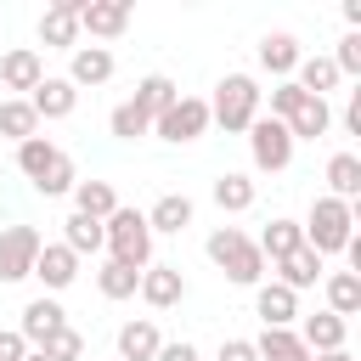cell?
Segmentation results:
<instances>
[{
	"label": "cell",
	"mask_w": 361,
	"mask_h": 361,
	"mask_svg": "<svg viewBox=\"0 0 361 361\" xmlns=\"http://www.w3.org/2000/svg\"><path fill=\"white\" fill-rule=\"evenodd\" d=\"M271 118H282V124H288L293 147H299V141H316V135H327V130H333V107H327L322 96H305L293 79H282V85L271 90Z\"/></svg>",
	"instance_id": "1"
},
{
	"label": "cell",
	"mask_w": 361,
	"mask_h": 361,
	"mask_svg": "<svg viewBox=\"0 0 361 361\" xmlns=\"http://www.w3.org/2000/svg\"><path fill=\"white\" fill-rule=\"evenodd\" d=\"M102 248L113 254V265H130V271H147L152 265V226L141 209H113L102 220Z\"/></svg>",
	"instance_id": "2"
},
{
	"label": "cell",
	"mask_w": 361,
	"mask_h": 361,
	"mask_svg": "<svg viewBox=\"0 0 361 361\" xmlns=\"http://www.w3.org/2000/svg\"><path fill=\"white\" fill-rule=\"evenodd\" d=\"M17 169L34 180V192H45V197H62V192H73V158L56 147V141H45V135H28L23 147H17Z\"/></svg>",
	"instance_id": "3"
},
{
	"label": "cell",
	"mask_w": 361,
	"mask_h": 361,
	"mask_svg": "<svg viewBox=\"0 0 361 361\" xmlns=\"http://www.w3.org/2000/svg\"><path fill=\"white\" fill-rule=\"evenodd\" d=\"M299 231H305V248H310V254H322V259H327V254H344L350 237H355V203H338V197L322 192V197L310 203V214H305Z\"/></svg>",
	"instance_id": "4"
},
{
	"label": "cell",
	"mask_w": 361,
	"mask_h": 361,
	"mask_svg": "<svg viewBox=\"0 0 361 361\" xmlns=\"http://www.w3.org/2000/svg\"><path fill=\"white\" fill-rule=\"evenodd\" d=\"M259 85L254 73H226L214 85V102H209V124H220L226 135H248V124L259 118Z\"/></svg>",
	"instance_id": "5"
},
{
	"label": "cell",
	"mask_w": 361,
	"mask_h": 361,
	"mask_svg": "<svg viewBox=\"0 0 361 361\" xmlns=\"http://www.w3.org/2000/svg\"><path fill=\"white\" fill-rule=\"evenodd\" d=\"M209 259L237 282V288H259L265 282V254L254 248V237L248 231H237V226H220V231H209Z\"/></svg>",
	"instance_id": "6"
},
{
	"label": "cell",
	"mask_w": 361,
	"mask_h": 361,
	"mask_svg": "<svg viewBox=\"0 0 361 361\" xmlns=\"http://www.w3.org/2000/svg\"><path fill=\"white\" fill-rule=\"evenodd\" d=\"M248 152H254V169H259V175H282V169L293 164V135H288V124L271 118V113H259V118L248 124Z\"/></svg>",
	"instance_id": "7"
},
{
	"label": "cell",
	"mask_w": 361,
	"mask_h": 361,
	"mask_svg": "<svg viewBox=\"0 0 361 361\" xmlns=\"http://www.w3.org/2000/svg\"><path fill=\"white\" fill-rule=\"evenodd\" d=\"M152 135H164V141H175V147H186V141L209 135V102H203V96H175V102L158 113Z\"/></svg>",
	"instance_id": "8"
},
{
	"label": "cell",
	"mask_w": 361,
	"mask_h": 361,
	"mask_svg": "<svg viewBox=\"0 0 361 361\" xmlns=\"http://www.w3.org/2000/svg\"><path fill=\"white\" fill-rule=\"evenodd\" d=\"M39 231L34 226H6L0 231V282H23L34 271V254H39Z\"/></svg>",
	"instance_id": "9"
},
{
	"label": "cell",
	"mask_w": 361,
	"mask_h": 361,
	"mask_svg": "<svg viewBox=\"0 0 361 361\" xmlns=\"http://www.w3.org/2000/svg\"><path fill=\"white\" fill-rule=\"evenodd\" d=\"M79 28L90 39H118L130 28V0H79Z\"/></svg>",
	"instance_id": "10"
},
{
	"label": "cell",
	"mask_w": 361,
	"mask_h": 361,
	"mask_svg": "<svg viewBox=\"0 0 361 361\" xmlns=\"http://www.w3.org/2000/svg\"><path fill=\"white\" fill-rule=\"evenodd\" d=\"M39 45H51V51L79 45V0H51L39 11Z\"/></svg>",
	"instance_id": "11"
},
{
	"label": "cell",
	"mask_w": 361,
	"mask_h": 361,
	"mask_svg": "<svg viewBox=\"0 0 361 361\" xmlns=\"http://www.w3.org/2000/svg\"><path fill=\"white\" fill-rule=\"evenodd\" d=\"M28 276H39L45 282V293H62V288H73V276H79V254L73 248H62V243H39V254H34V271Z\"/></svg>",
	"instance_id": "12"
},
{
	"label": "cell",
	"mask_w": 361,
	"mask_h": 361,
	"mask_svg": "<svg viewBox=\"0 0 361 361\" xmlns=\"http://www.w3.org/2000/svg\"><path fill=\"white\" fill-rule=\"evenodd\" d=\"M56 327H68V310H62L51 293H39V299H28V305H23L17 333H23V344H28V350H39V344H45Z\"/></svg>",
	"instance_id": "13"
},
{
	"label": "cell",
	"mask_w": 361,
	"mask_h": 361,
	"mask_svg": "<svg viewBox=\"0 0 361 361\" xmlns=\"http://www.w3.org/2000/svg\"><path fill=\"white\" fill-rule=\"evenodd\" d=\"M135 293H141L152 310H169V305H180V299H186V276H180V265H147Z\"/></svg>",
	"instance_id": "14"
},
{
	"label": "cell",
	"mask_w": 361,
	"mask_h": 361,
	"mask_svg": "<svg viewBox=\"0 0 361 361\" xmlns=\"http://www.w3.org/2000/svg\"><path fill=\"white\" fill-rule=\"evenodd\" d=\"M254 316H259L265 327H293V322H299V293L282 288V282H259V288H254Z\"/></svg>",
	"instance_id": "15"
},
{
	"label": "cell",
	"mask_w": 361,
	"mask_h": 361,
	"mask_svg": "<svg viewBox=\"0 0 361 361\" xmlns=\"http://www.w3.org/2000/svg\"><path fill=\"white\" fill-rule=\"evenodd\" d=\"M344 338H350V322H344V316H333V310H316V316H305V322H299V344H305L310 355L344 350Z\"/></svg>",
	"instance_id": "16"
},
{
	"label": "cell",
	"mask_w": 361,
	"mask_h": 361,
	"mask_svg": "<svg viewBox=\"0 0 361 361\" xmlns=\"http://www.w3.org/2000/svg\"><path fill=\"white\" fill-rule=\"evenodd\" d=\"M113 79V51L107 45H73L68 51V85H107Z\"/></svg>",
	"instance_id": "17"
},
{
	"label": "cell",
	"mask_w": 361,
	"mask_h": 361,
	"mask_svg": "<svg viewBox=\"0 0 361 361\" xmlns=\"http://www.w3.org/2000/svg\"><path fill=\"white\" fill-rule=\"evenodd\" d=\"M28 107H34V118H68L73 107H79V90L68 85V79H39L34 90H28Z\"/></svg>",
	"instance_id": "18"
},
{
	"label": "cell",
	"mask_w": 361,
	"mask_h": 361,
	"mask_svg": "<svg viewBox=\"0 0 361 361\" xmlns=\"http://www.w3.org/2000/svg\"><path fill=\"white\" fill-rule=\"evenodd\" d=\"M39 79H45V62H39V51L17 45V51H6V56H0V85H6V90H34Z\"/></svg>",
	"instance_id": "19"
},
{
	"label": "cell",
	"mask_w": 361,
	"mask_h": 361,
	"mask_svg": "<svg viewBox=\"0 0 361 361\" xmlns=\"http://www.w3.org/2000/svg\"><path fill=\"white\" fill-rule=\"evenodd\" d=\"M271 271H276V282H282V288L305 293V288H316V282H322V271H327V265H322V254H310V248H293V254H288V259H276Z\"/></svg>",
	"instance_id": "20"
},
{
	"label": "cell",
	"mask_w": 361,
	"mask_h": 361,
	"mask_svg": "<svg viewBox=\"0 0 361 361\" xmlns=\"http://www.w3.org/2000/svg\"><path fill=\"white\" fill-rule=\"evenodd\" d=\"M299 56H305V51H299V39H293V34H282V28L259 39V68H265V73H276V79H288V73L299 68Z\"/></svg>",
	"instance_id": "21"
},
{
	"label": "cell",
	"mask_w": 361,
	"mask_h": 361,
	"mask_svg": "<svg viewBox=\"0 0 361 361\" xmlns=\"http://www.w3.org/2000/svg\"><path fill=\"white\" fill-rule=\"evenodd\" d=\"M327 197H338V203L361 197V158L355 152H333L327 158Z\"/></svg>",
	"instance_id": "22"
},
{
	"label": "cell",
	"mask_w": 361,
	"mask_h": 361,
	"mask_svg": "<svg viewBox=\"0 0 361 361\" xmlns=\"http://www.w3.org/2000/svg\"><path fill=\"white\" fill-rule=\"evenodd\" d=\"M293 85H299L305 96H322V102H327V90H338V68H333V56H299Z\"/></svg>",
	"instance_id": "23"
},
{
	"label": "cell",
	"mask_w": 361,
	"mask_h": 361,
	"mask_svg": "<svg viewBox=\"0 0 361 361\" xmlns=\"http://www.w3.org/2000/svg\"><path fill=\"white\" fill-rule=\"evenodd\" d=\"M254 248L265 254V265H276V259H288L293 248H305V231H299V220H271Z\"/></svg>",
	"instance_id": "24"
},
{
	"label": "cell",
	"mask_w": 361,
	"mask_h": 361,
	"mask_svg": "<svg viewBox=\"0 0 361 361\" xmlns=\"http://www.w3.org/2000/svg\"><path fill=\"white\" fill-rule=\"evenodd\" d=\"M158 344H164V338H158V327H152L147 316L118 327V361H152V355H158Z\"/></svg>",
	"instance_id": "25"
},
{
	"label": "cell",
	"mask_w": 361,
	"mask_h": 361,
	"mask_svg": "<svg viewBox=\"0 0 361 361\" xmlns=\"http://www.w3.org/2000/svg\"><path fill=\"white\" fill-rule=\"evenodd\" d=\"M254 355H259V361H310V350L299 344L293 327H265V333L254 338Z\"/></svg>",
	"instance_id": "26"
},
{
	"label": "cell",
	"mask_w": 361,
	"mask_h": 361,
	"mask_svg": "<svg viewBox=\"0 0 361 361\" xmlns=\"http://www.w3.org/2000/svg\"><path fill=\"white\" fill-rule=\"evenodd\" d=\"M192 214H197V209H192V197H186V192H164V197L152 203L147 226H152V231H186V226H192Z\"/></svg>",
	"instance_id": "27"
},
{
	"label": "cell",
	"mask_w": 361,
	"mask_h": 361,
	"mask_svg": "<svg viewBox=\"0 0 361 361\" xmlns=\"http://www.w3.org/2000/svg\"><path fill=\"white\" fill-rule=\"evenodd\" d=\"M175 96H180V90H175V79H169V73H147V79L135 85V96H130V102H135V107H141V113L158 124V113H164Z\"/></svg>",
	"instance_id": "28"
},
{
	"label": "cell",
	"mask_w": 361,
	"mask_h": 361,
	"mask_svg": "<svg viewBox=\"0 0 361 361\" xmlns=\"http://www.w3.org/2000/svg\"><path fill=\"white\" fill-rule=\"evenodd\" d=\"M73 209L90 214V220H107V214L118 209V192H113L107 180H73Z\"/></svg>",
	"instance_id": "29"
},
{
	"label": "cell",
	"mask_w": 361,
	"mask_h": 361,
	"mask_svg": "<svg viewBox=\"0 0 361 361\" xmlns=\"http://www.w3.org/2000/svg\"><path fill=\"white\" fill-rule=\"evenodd\" d=\"M322 282H327V310L350 322V316L361 310V276H355V271H333V276H322Z\"/></svg>",
	"instance_id": "30"
},
{
	"label": "cell",
	"mask_w": 361,
	"mask_h": 361,
	"mask_svg": "<svg viewBox=\"0 0 361 361\" xmlns=\"http://www.w3.org/2000/svg\"><path fill=\"white\" fill-rule=\"evenodd\" d=\"M0 135H11L17 147H23L28 135H39V118H34L28 96H11V102H0Z\"/></svg>",
	"instance_id": "31"
},
{
	"label": "cell",
	"mask_w": 361,
	"mask_h": 361,
	"mask_svg": "<svg viewBox=\"0 0 361 361\" xmlns=\"http://www.w3.org/2000/svg\"><path fill=\"white\" fill-rule=\"evenodd\" d=\"M62 248H73L79 259H85V254H96V248H102V220H90V214H79V209H73V214L62 220Z\"/></svg>",
	"instance_id": "32"
},
{
	"label": "cell",
	"mask_w": 361,
	"mask_h": 361,
	"mask_svg": "<svg viewBox=\"0 0 361 361\" xmlns=\"http://www.w3.org/2000/svg\"><path fill=\"white\" fill-rule=\"evenodd\" d=\"M214 203H220L226 214H243V209H254V180H248V175H231V169H226V175L214 180Z\"/></svg>",
	"instance_id": "33"
},
{
	"label": "cell",
	"mask_w": 361,
	"mask_h": 361,
	"mask_svg": "<svg viewBox=\"0 0 361 361\" xmlns=\"http://www.w3.org/2000/svg\"><path fill=\"white\" fill-rule=\"evenodd\" d=\"M96 288H102V299H135V288H141V271H130V265H102L96 271Z\"/></svg>",
	"instance_id": "34"
},
{
	"label": "cell",
	"mask_w": 361,
	"mask_h": 361,
	"mask_svg": "<svg viewBox=\"0 0 361 361\" xmlns=\"http://www.w3.org/2000/svg\"><path fill=\"white\" fill-rule=\"evenodd\" d=\"M39 355H45V361H79V355H85V333H79V327H56V333L39 344Z\"/></svg>",
	"instance_id": "35"
},
{
	"label": "cell",
	"mask_w": 361,
	"mask_h": 361,
	"mask_svg": "<svg viewBox=\"0 0 361 361\" xmlns=\"http://www.w3.org/2000/svg\"><path fill=\"white\" fill-rule=\"evenodd\" d=\"M107 124H113V135H118V141H135V135H147V130H152V118H147L135 102H118Z\"/></svg>",
	"instance_id": "36"
},
{
	"label": "cell",
	"mask_w": 361,
	"mask_h": 361,
	"mask_svg": "<svg viewBox=\"0 0 361 361\" xmlns=\"http://www.w3.org/2000/svg\"><path fill=\"white\" fill-rule=\"evenodd\" d=\"M23 355H28L23 333H17V327H0V361H23Z\"/></svg>",
	"instance_id": "37"
},
{
	"label": "cell",
	"mask_w": 361,
	"mask_h": 361,
	"mask_svg": "<svg viewBox=\"0 0 361 361\" xmlns=\"http://www.w3.org/2000/svg\"><path fill=\"white\" fill-rule=\"evenodd\" d=\"M214 361H259V355H254V338H226Z\"/></svg>",
	"instance_id": "38"
},
{
	"label": "cell",
	"mask_w": 361,
	"mask_h": 361,
	"mask_svg": "<svg viewBox=\"0 0 361 361\" xmlns=\"http://www.w3.org/2000/svg\"><path fill=\"white\" fill-rule=\"evenodd\" d=\"M152 361H203V355H197V344L175 338V344H158V355H152Z\"/></svg>",
	"instance_id": "39"
},
{
	"label": "cell",
	"mask_w": 361,
	"mask_h": 361,
	"mask_svg": "<svg viewBox=\"0 0 361 361\" xmlns=\"http://www.w3.org/2000/svg\"><path fill=\"white\" fill-rule=\"evenodd\" d=\"M344 130L361 135V90H350V102H344Z\"/></svg>",
	"instance_id": "40"
},
{
	"label": "cell",
	"mask_w": 361,
	"mask_h": 361,
	"mask_svg": "<svg viewBox=\"0 0 361 361\" xmlns=\"http://www.w3.org/2000/svg\"><path fill=\"white\" fill-rule=\"evenodd\" d=\"M310 361H350V350H327V355H310Z\"/></svg>",
	"instance_id": "41"
},
{
	"label": "cell",
	"mask_w": 361,
	"mask_h": 361,
	"mask_svg": "<svg viewBox=\"0 0 361 361\" xmlns=\"http://www.w3.org/2000/svg\"><path fill=\"white\" fill-rule=\"evenodd\" d=\"M23 361H45V355H39V350H28V355H23Z\"/></svg>",
	"instance_id": "42"
}]
</instances>
